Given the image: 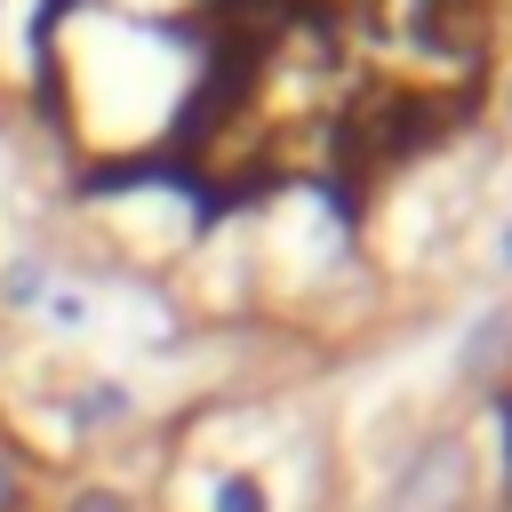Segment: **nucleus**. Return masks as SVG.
<instances>
[{"label": "nucleus", "mask_w": 512, "mask_h": 512, "mask_svg": "<svg viewBox=\"0 0 512 512\" xmlns=\"http://www.w3.org/2000/svg\"><path fill=\"white\" fill-rule=\"evenodd\" d=\"M64 416H72V432H120L136 416V392L120 376H88L80 392H64Z\"/></svg>", "instance_id": "1"}, {"label": "nucleus", "mask_w": 512, "mask_h": 512, "mask_svg": "<svg viewBox=\"0 0 512 512\" xmlns=\"http://www.w3.org/2000/svg\"><path fill=\"white\" fill-rule=\"evenodd\" d=\"M48 296H56V264L32 256V248H16V256L0 264V304H8V312H40Z\"/></svg>", "instance_id": "2"}, {"label": "nucleus", "mask_w": 512, "mask_h": 512, "mask_svg": "<svg viewBox=\"0 0 512 512\" xmlns=\"http://www.w3.org/2000/svg\"><path fill=\"white\" fill-rule=\"evenodd\" d=\"M0 512H32V456L0 440Z\"/></svg>", "instance_id": "3"}, {"label": "nucleus", "mask_w": 512, "mask_h": 512, "mask_svg": "<svg viewBox=\"0 0 512 512\" xmlns=\"http://www.w3.org/2000/svg\"><path fill=\"white\" fill-rule=\"evenodd\" d=\"M64 512H136V496H128V488L88 480V488H72V496H64Z\"/></svg>", "instance_id": "4"}]
</instances>
